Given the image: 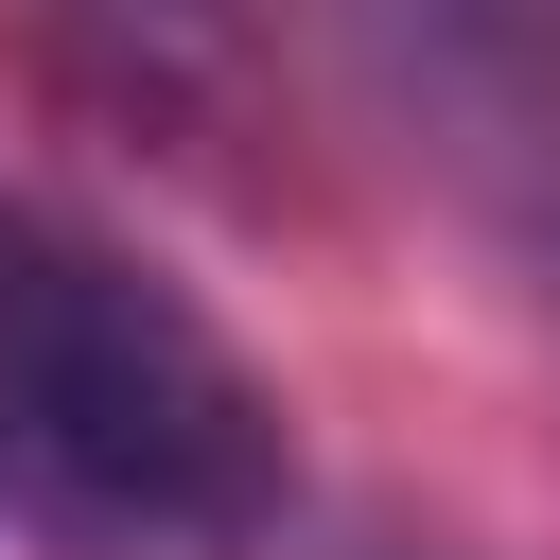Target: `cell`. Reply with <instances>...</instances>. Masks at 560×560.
Returning a JSON list of instances; mask_svg holds the SVG:
<instances>
[{"label":"cell","instance_id":"cell-1","mask_svg":"<svg viewBox=\"0 0 560 560\" xmlns=\"http://www.w3.org/2000/svg\"><path fill=\"white\" fill-rule=\"evenodd\" d=\"M298 508L280 385L140 245L0 175V542L18 560H245Z\"/></svg>","mask_w":560,"mask_h":560},{"label":"cell","instance_id":"cell-2","mask_svg":"<svg viewBox=\"0 0 560 560\" xmlns=\"http://www.w3.org/2000/svg\"><path fill=\"white\" fill-rule=\"evenodd\" d=\"M315 35L455 192L560 210V0H262V52Z\"/></svg>","mask_w":560,"mask_h":560},{"label":"cell","instance_id":"cell-3","mask_svg":"<svg viewBox=\"0 0 560 560\" xmlns=\"http://www.w3.org/2000/svg\"><path fill=\"white\" fill-rule=\"evenodd\" d=\"M52 18L158 122H245V88H262V0H52Z\"/></svg>","mask_w":560,"mask_h":560}]
</instances>
